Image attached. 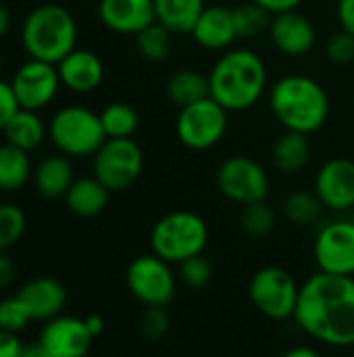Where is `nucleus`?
<instances>
[{"instance_id": "31", "label": "nucleus", "mask_w": 354, "mask_h": 357, "mask_svg": "<svg viewBox=\"0 0 354 357\" xmlns=\"http://www.w3.org/2000/svg\"><path fill=\"white\" fill-rule=\"evenodd\" d=\"M136 48L146 61L161 63L171 54L173 33L167 27H163L161 23L154 21L148 27H144L140 33H136Z\"/></svg>"}, {"instance_id": "29", "label": "nucleus", "mask_w": 354, "mask_h": 357, "mask_svg": "<svg viewBox=\"0 0 354 357\" xmlns=\"http://www.w3.org/2000/svg\"><path fill=\"white\" fill-rule=\"evenodd\" d=\"M100 121L106 138H134L140 126V115L127 102H111L102 109Z\"/></svg>"}, {"instance_id": "46", "label": "nucleus", "mask_w": 354, "mask_h": 357, "mask_svg": "<svg viewBox=\"0 0 354 357\" xmlns=\"http://www.w3.org/2000/svg\"><path fill=\"white\" fill-rule=\"evenodd\" d=\"M10 10L0 2V38H4L6 33H8V29H10Z\"/></svg>"}, {"instance_id": "47", "label": "nucleus", "mask_w": 354, "mask_h": 357, "mask_svg": "<svg viewBox=\"0 0 354 357\" xmlns=\"http://www.w3.org/2000/svg\"><path fill=\"white\" fill-rule=\"evenodd\" d=\"M0 71H2V54H0Z\"/></svg>"}, {"instance_id": "11", "label": "nucleus", "mask_w": 354, "mask_h": 357, "mask_svg": "<svg viewBox=\"0 0 354 357\" xmlns=\"http://www.w3.org/2000/svg\"><path fill=\"white\" fill-rule=\"evenodd\" d=\"M217 188L219 192L238 205H250L265 201L269 195V174L252 157L234 155L227 157L217 169Z\"/></svg>"}, {"instance_id": "30", "label": "nucleus", "mask_w": 354, "mask_h": 357, "mask_svg": "<svg viewBox=\"0 0 354 357\" xmlns=\"http://www.w3.org/2000/svg\"><path fill=\"white\" fill-rule=\"evenodd\" d=\"M234 13V25H236V36L238 40H248V38H259L261 33L269 31L271 25V13L265 10L261 4L255 0L238 4L232 8Z\"/></svg>"}, {"instance_id": "7", "label": "nucleus", "mask_w": 354, "mask_h": 357, "mask_svg": "<svg viewBox=\"0 0 354 357\" xmlns=\"http://www.w3.org/2000/svg\"><path fill=\"white\" fill-rule=\"evenodd\" d=\"M248 295L252 305L269 320L284 322L294 320L300 284L296 278L280 266H265L255 272L248 284Z\"/></svg>"}, {"instance_id": "33", "label": "nucleus", "mask_w": 354, "mask_h": 357, "mask_svg": "<svg viewBox=\"0 0 354 357\" xmlns=\"http://www.w3.org/2000/svg\"><path fill=\"white\" fill-rule=\"evenodd\" d=\"M27 220L21 207L13 203H0V251L15 247L25 234Z\"/></svg>"}, {"instance_id": "16", "label": "nucleus", "mask_w": 354, "mask_h": 357, "mask_svg": "<svg viewBox=\"0 0 354 357\" xmlns=\"http://www.w3.org/2000/svg\"><path fill=\"white\" fill-rule=\"evenodd\" d=\"M269 38L277 52L286 56H305L317 42V29L313 21L296 8L271 17Z\"/></svg>"}, {"instance_id": "3", "label": "nucleus", "mask_w": 354, "mask_h": 357, "mask_svg": "<svg viewBox=\"0 0 354 357\" xmlns=\"http://www.w3.org/2000/svg\"><path fill=\"white\" fill-rule=\"evenodd\" d=\"M269 109L284 130L315 134L330 119V96L311 75L288 73L269 90Z\"/></svg>"}, {"instance_id": "8", "label": "nucleus", "mask_w": 354, "mask_h": 357, "mask_svg": "<svg viewBox=\"0 0 354 357\" xmlns=\"http://www.w3.org/2000/svg\"><path fill=\"white\" fill-rule=\"evenodd\" d=\"M227 113L217 100L202 98L179 109L175 119V136L190 151H209L227 134Z\"/></svg>"}, {"instance_id": "20", "label": "nucleus", "mask_w": 354, "mask_h": 357, "mask_svg": "<svg viewBox=\"0 0 354 357\" xmlns=\"http://www.w3.org/2000/svg\"><path fill=\"white\" fill-rule=\"evenodd\" d=\"M190 36L204 50H215V52L230 50L232 44L238 40L232 8L219 6V4L207 6L202 10V15L198 17Z\"/></svg>"}, {"instance_id": "41", "label": "nucleus", "mask_w": 354, "mask_h": 357, "mask_svg": "<svg viewBox=\"0 0 354 357\" xmlns=\"http://www.w3.org/2000/svg\"><path fill=\"white\" fill-rule=\"evenodd\" d=\"M255 2L261 4L271 15H280V13H286V10H296L305 0H255Z\"/></svg>"}, {"instance_id": "6", "label": "nucleus", "mask_w": 354, "mask_h": 357, "mask_svg": "<svg viewBox=\"0 0 354 357\" xmlns=\"http://www.w3.org/2000/svg\"><path fill=\"white\" fill-rule=\"evenodd\" d=\"M48 136L67 157H94L106 142L100 113L79 105L58 109L48 123Z\"/></svg>"}, {"instance_id": "48", "label": "nucleus", "mask_w": 354, "mask_h": 357, "mask_svg": "<svg viewBox=\"0 0 354 357\" xmlns=\"http://www.w3.org/2000/svg\"><path fill=\"white\" fill-rule=\"evenodd\" d=\"M83 357H94V356H90V354H88V356H83Z\"/></svg>"}, {"instance_id": "43", "label": "nucleus", "mask_w": 354, "mask_h": 357, "mask_svg": "<svg viewBox=\"0 0 354 357\" xmlns=\"http://www.w3.org/2000/svg\"><path fill=\"white\" fill-rule=\"evenodd\" d=\"M83 320H86V326H88V331H90V335H92L94 339H98V337L104 333V320H102L100 316L92 314V316H88V318H83Z\"/></svg>"}, {"instance_id": "36", "label": "nucleus", "mask_w": 354, "mask_h": 357, "mask_svg": "<svg viewBox=\"0 0 354 357\" xmlns=\"http://www.w3.org/2000/svg\"><path fill=\"white\" fill-rule=\"evenodd\" d=\"M171 331V316L167 312V307H146L142 318H140V335L150 341L156 343L161 339L167 337V333Z\"/></svg>"}, {"instance_id": "27", "label": "nucleus", "mask_w": 354, "mask_h": 357, "mask_svg": "<svg viewBox=\"0 0 354 357\" xmlns=\"http://www.w3.org/2000/svg\"><path fill=\"white\" fill-rule=\"evenodd\" d=\"M31 161L29 153L21 151L8 142L0 144V190L15 192L27 184L31 178Z\"/></svg>"}, {"instance_id": "45", "label": "nucleus", "mask_w": 354, "mask_h": 357, "mask_svg": "<svg viewBox=\"0 0 354 357\" xmlns=\"http://www.w3.org/2000/svg\"><path fill=\"white\" fill-rule=\"evenodd\" d=\"M21 357H54L46 347H42L40 343H33V345H25Z\"/></svg>"}, {"instance_id": "1", "label": "nucleus", "mask_w": 354, "mask_h": 357, "mask_svg": "<svg viewBox=\"0 0 354 357\" xmlns=\"http://www.w3.org/2000/svg\"><path fill=\"white\" fill-rule=\"evenodd\" d=\"M298 328L330 347H354V278L317 272L300 287Z\"/></svg>"}, {"instance_id": "35", "label": "nucleus", "mask_w": 354, "mask_h": 357, "mask_svg": "<svg viewBox=\"0 0 354 357\" xmlns=\"http://www.w3.org/2000/svg\"><path fill=\"white\" fill-rule=\"evenodd\" d=\"M29 322H31V316L25 303L17 295L0 299V331L19 335Z\"/></svg>"}, {"instance_id": "21", "label": "nucleus", "mask_w": 354, "mask_h": 357, "mask_svg": "<svg viewBox=\"0 0 354 357\" xmlns=\"http://www.w3.org/2000/svg\"><path fill=\"white\" fill-rule=\"evenodd\" d=\"M33 186L38 190L40 197L44 199H61L67 195V190L71 188V184L75 182V174H73V165L69 161L67 155H48L44 157L33 174Z\"/></svg>"}, {"instance_id": "44", "label": "nucleus", "mask_w": 354, "mask_h": 357, "mask_svg": "<svg viewBox=\"0 0 354 357\" xmlns=\"http://www.w3.org/2000/svg\"><path fill=\"white\" fill-rule=\"evenodd\" d=\"M282 357H323L317 349H313V347H307V345H298V347H292V349H288L286 354Z\"/></svg>"}, {"instance_id": "26", "label": "nucleus", "mask_w": 354, "mask_h": 357, "mask_svg": "<svg viewBox=\"0 0 354 357\" xmlns=\"http://www.w3.org/2000/svg\"><path fill=\"white\" fill-rule=\"evenodd\" d=\"M167 96L177 107L184 109L188 105H194L202 98L211 96V84L209 75L196 71V69H179L167 79Z\"/></svg>"}, {"instance_id": "34", "label": "nucleus", "mask_w": 354, "mask_h": 357, "mask_svg": "<svg viewBox=\"0 0 354 357\" xmlns=\"http://www.w3.org/2000/svg\"><path fill=\"white\" fill-rule=\"evenodd\" d=\"M213 278V264L211 259L200 253L179 264V280L190 289H204Z\"/></svg>"}, {"instance_id": "13", "label": "nucleus", "mask_w": 354, "mask_h": 357, "mask_svg": "<svg viewBox=\"0 0 354 357\" xmlns=\"http://www.w3.org/2000/svg\"><path fill=\"white\" fill-rule=\"evenodd\" d=\"M61 86L63 84L56 65L38 59L25 61L10 79V88L15 92L19 109L27 111H40L48 107Z\"/></svg>"}, {"instance_id": "42", "label": "nucleus", "mask_w": 354, "mask_h": 357, "mask_svg": "<svg viewBox=\"0 0 354 357\" xmlns=\"http://www.w3.org/2000/svg\"><path fill=\"white\" fill-rule=\"evenodd\" d=\"M15 280V264L6 255V251H0V289L10 287Z\"/></svg>"}, {"instance_id": "15", "label": "nucleus", "mask_w": 354, "mask_h": 357, "mask_svg": "<svg viewBox=\"0 0 354 357\" xmlns=\"http://www.w3.org/2000/svg\"><path fill=\"white\" fill-rule=\"evenodd\" d=\"M38 343L54 357H83L90 354L94 337L90 335L86 320L61 314L44 322Z\"/></svg>"}, {"instance_id": "22", "label": "nucleus", "mask_w": 354, "mask_h": 357, "mask_svg": "<svg viewBox=\"0 0 354 357\" xmlns=\"http://www.w3.org/2000/svg\"><path fill=\"white\" fill-rule=\"evenodd\" d=\"M154 19L173 36L192 33L198 17L207 8L204 0H152Z\"/></svg>"}, {"instance_id": "40", "label": "nucleus", "mask_w": 354, "mask_h": 357, "mask_svg": "<svg viewBox=\"0 0 354 357\" xmlns=\"http://www.w3.org/2000/svg\"><path fill=\"white\" fill-rule=\"evenodd\" d=\"M336 15H338L340 29L354 36V0H338Z\"/></svg>"}, {"instance_id": "17", "label": "nucleus", "mask_w": 354, "mask_h": 357, "mask_svg": "<svg viewBox=\"0 0 354 357\" xmlns=\"http://www.w3.org/2000/svg\"><path fill=\"white\" fill-rule=\"evenodd\" d=\"M98 17L106 29L121 36H136L156 21L152 0H100Z\"/></svg>"}, {"instance_id": "10", "label": "nucleus", "mask_w": 354, "mask_h": 357, "mask_svg": "<svg viewBox=\"0 0 354 357\" xmlns=\"http://www.w3.org/2000/svg\"><path fill=\"white\" fill-rule=\"evenodd\" d=\"M125 284L144 307H167L177 293V276L171 264L154 253L140 255L127 266Z\"/></svg>"}, {"instance_id": "2", "label": "nucleus", "mask_w": 354, "mask_h": 357, "mask_svg": "<svg viewBox=\"0 0 354 357\" xmlns=\"http://www.w3.org/2000/svg\"><path fill=\"white\" fill-rule=\"evenodd\" d=\"M211 98L225 111H248L267 92L269 73L265 61L250 48H230L219 54L209 71Z\"/></svg>"}, {"instance_id": "4", "label": "nucleus", "mask_w": 354, "mask_h": 357, "mask_svg": "<svg viewBox=\"0 0 354 357\" xmlns=\"http://www.w3.org/2000/svg\"><path fill=\"white\" fill-rule=\"evenodd\" d=\"M21 44L29 59L58 65L77 48L75 17L61 4H40L23 21Z\"/></svg>"}, {"instance_id": "32", "label": "nucleus", "mask_w": 354, "mask_h": 357, "mask_svg": "<svg viewBox=\"0 0 354 357\" xmlns=\"http://www.w3.org/2000/svg\"><path fill=\"white\" fill-rule=\"evenodd\" d=\"M275 222H277L275 211H273L265 201L250 203V205H244V207H242L240 224H242V230H244L248 236L263 238V236L271 234L273 228H275Z\"/></svg>"}, {"instance_id": "5", "label": "nucleus", "mask_w": 354, "mask_h": 357, "mask_svg": "<svg viewBox=\"0 0 354 357\" xmlns=\"http://www.w3.org/2000/svg\"><path fill=\"white\" fill-rule=\"evenodd\" d=\"M209 243V226L194 211H171L163 215L150 230V251L167 264H182L204 253Z\"/></svg>"}, {"instance_id": "12", "label": "nucleus", "mask_w": 354, "mask_h": 357, "mask_svg": "<svg viewBox=\"0 0 354 357\" xmlns=\"http://www.w3.org/2000/svg\"><path fill=\"white\" fill-rule=\"evenodd\" d=\"M313 255L319 272L354 278V220L325 222L315 236Z\"/></svg>"}, {"instance_id": "38", "label": "nucleus", "mask_w": 354, "mask_h": 357, "mask_svg": "<svg viewBox=\"0 0 354 357\" xmlns=\"http://www.w3.org/2000/svg\"><path fill=\"white\" fill-rule=\"evenodd\" d=\"M19 111V102L15 98V92L10 88V82L0 79V132L6 128V123L13 119V115Z\"/></svg>"}, {"instance_id": "39", "label": "nucleus", "mask_w": 354, "mask_h": 357, "mask_svg": "<svg viewBox=\"0 0 354 357\" xmlns=\"http://www.w3.org/2000/svg\"><path fill=\"white\" fill-rule=\"evenodd\" d=\"M25 345L21 343L17 333L0 331V357H21Z\"/></svg>"}, {"instance_id": "18", "label": "nucleus", "mask_w": 354, "mask_h": 357, "mask_svg": "<svg viewBox=\"0 0 354 357\" xmlns=\"http://www.w3.org/2000/svg\"><path fill=\"white\" fill-rule=\"evenodd\" d=\"M17 297L25 303L31 320L38 322H48L61 316L67 305V291L52 276H38L27 280L19 289Z\"/></svg>"}, {"instance_id": "25", "label": "nucleus", "mask_w": 354, "mask_h": 357, "mask_svg": "<svg viewBox=\"0 0 354 357\" xmlns=\"http://www.w3.org/2000/svg\"><path fill=\"white\" fill-rule=\"evenodd\" d=\"M2 136L8 144L29 153L44 142V138L48 136V126L38 115V111L19 109L2 130Z\"/></svg>"}, {"instance_id": "37", "label": "nucleus", "mask_w": 354, "mask_h": 357, "mask_svg": "<svg viewBox=\"0 0 354 357\" xmlns=\"http://www.w3.org/2000/svg\"><path fill=\"white\" fill-rule=\"evenodd\" d=\"M325 56L334 65H351L354 63V36L340 29L330 36L325 44Z\"/></svg>"}, {"instance_id": "19", "label": "nucleus", "mask_w": 354, "mask_h": 357, "mask_svg": "<svg viewBox=\"0 0 354 357\" xmlns=\"http://www.w3.org/2000/svg\"><path fill=\"white\" fill-rule=\"evenodd\" d=\"M58 75L61 84L77 94H88L94 92L102 79H104V63L102 59L88 50V48H75L71 50L58 65Z\"/></svg>"}, {"instance_id": "14", "label": "nucleus", "mask_w": 354, "mask_h": 357, "mask_svg": "<svg viewBox=\"0 0 354 357\" xmlns=\"http://www.w3.org/2000/svg\"><path fill=\"white\" fill-rule=\"evenodd\" d=\"M315 195L325 209L344 213L354 207V161L348 157L328 159L315 176Z\"/></svg>"}, {"instance_id": "23", "label": "nucleus", "mask_w": 354, "mask_h": 357, "mask_svg": "<svg viewBox=\"0 0 354 357\" xmlns=\"http://www.w3.org/2000/svg\"><path fill=\"white\" fill-rule=\"evenodd\" d=\"M111 190L104 188L94 176L88 178H75L71 188L65 195V203L73 215L79 218H94L104 211L108 205Z\"/></svg>"}, {"instance_id": "24", "label": "nucleus", "mask_w": 354, "mask_h": 357, "mask_svg": "<svg viewBox=\"0 0 354 357\" xmlns=\"http://www.w3.org/2000/svg\"><path fill=\"white\" fill-rule=\"evenodd\" d=\"M271 161L282 174H298L311 161V142L307 134L286 130L271 146Z\"/></svg>"}, {"instance_id": "9", "label": "nucleus", "mask_w": 354, "mask_h": 357, "mask_svg": "<svg viewBox=\"0 0 354 357\" xmlns=\"http://www.w3.org/2000/svg\"><path fill=\"white\" fill-rule=\"evenodd\" d=\"M144 169V153L134 138H106V142L94 155V178L119 192L136 184Z\"/></svg>"}, {"instance_id": "28", "label": "nucleus", "mask_w": 354, "mask_h": 357, "mask_svg": "<svg viewBox=\"0 0 354 357\" xmlns=\"http://www.w3.org/2000/svg\"><path fill=\"white\" fill-rule=\"evenodd\" d=\"M284 218L294 226H313L323 215V203L315 190H294L284 201Z\"/></svg>"}]
</instances>
